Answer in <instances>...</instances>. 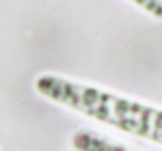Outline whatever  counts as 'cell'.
Listing matches in <instances>:
<instances>
[{
  "mask_svg": "<svg viewBox=\"0 0 162 151\" xmlns=\"http://www.w3.org/2000/svg\"><path fill=\"white\" fill-rule=\"evenodd\" d=\"M136 1H138V2H141V3H144V5H146L147 2H150L151 0H136Z\"/></svg>",
  "mask_w": 162,
  "mask_h": 151,
  "instance_id": "cell-1",
  "label": "cell"
}]
</instances>
